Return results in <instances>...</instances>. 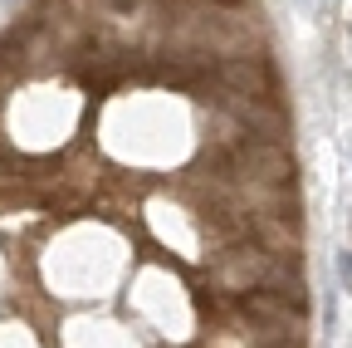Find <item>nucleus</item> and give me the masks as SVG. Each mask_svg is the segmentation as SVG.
Here are the masks:
<instances>
[{"mask_svg": "<svg viewBox=\"0 0 352 348\" xmlns=\"http://www.w3.org/2000/svg\"><path fill=\"white\" fill-rule=\"evenodd\" d=\"M338 275H342V289H352V250L338 255Z\"/></svg>", "mask_w": 352, "mask_h": 348, "instance_id": "f257e3e1", "label": "nucleus"}]
</instances>
